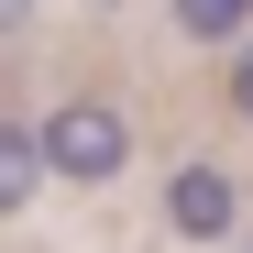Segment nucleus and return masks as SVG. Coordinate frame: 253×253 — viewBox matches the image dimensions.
I'll return each instance as SVG.
<instances>
[{
    "mask_svg": "<svg viewBox=\"0 0 253 253\" xmlns=\"http://www.w3.org/2000/svg\"><path fill=\"white\" fill-rule=\"evenodd\" d=\"M121 154H132V132H121L110 99H55L44 110V165L55 176H121Z\"/></svg>",
    "mask_w": 253,
    "mask_h": 253,
    "instance_id": "f257e3e1",
    "label": "nucleus"
},
{
    "mask_svg": "<svg viewBox=\"0 0 253 253\" xmlns=\"http://www.w3.org/2000/svg\"><path fill=\"white\" fill-rule=\"evenodd\" d=\"M44 176V132H0V209H22Z\"/></svg>",
    "mask_w": 253,
    "mask_h": 253,
    "instance_id": "7ed1b4c3",
    "label": "nucleus"
},
{
    "mask_svg": "<svg viewBox=\"0 0 253 253\" xmlns=\"http://www.w3.org/2000/svg\"><path fill=\"white\" fill-rule=\"evenodd\" d=\"M231 99H242V121H253V55H242V66H231Z\"/></svg>",
    "mask_w": 253,
    "mask_h": 253,
    "instance_id": "39448f33",
    "label": "nucleus"
},
{
    "mask_svg": "<svg viewBox=\"0 0 253 253\" xmlns=\"http://www.w3.org/2000/svg\"><path fill=\"white\" fill-rule=\"evenodd\" d=\"M165 220H176L187 242L231 231V176H220V165H176V176H165Z\"/></svg>",
    "mask_w": 253,
    "mask_h": 253,
    "instance_id": "f03ea898",
    "label": "nucleus"
},
{
    "mask_svg": "<svg viewBox=\"0 0 253 253\" xmlns=\"http://www.w3.org/2000/svg\"><path fill=\"white\" fill-rule=\"evenodd\" d=\"M176 11H187V22H198V33H231V22H242V11H253V0H176Z\"/></svg>",
    "mask_w": 253,
    "mask_h": 253,
    "instance_id": "20e7f679",
    "label": "nucleus"
}]
</instances>
